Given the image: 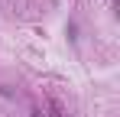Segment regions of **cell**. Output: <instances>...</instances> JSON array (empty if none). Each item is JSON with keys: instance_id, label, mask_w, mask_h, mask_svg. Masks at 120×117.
Segmentation results:
<instances>
[{"instance_id": "cell-1", "label": "cell", "mask_w": 120, "mask_h": 117, "mask_svg": "<svg viewBox=\"0 0 120 117\" xmlns=\"http://www.w3.org/2000/svg\"><path fill=\"white\" fill-rule=\"evenodd\" d=\"M49 117H65V114H62V107H59V104H52V107H49Z\"/></svg>"}]
</instances>
